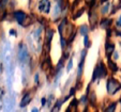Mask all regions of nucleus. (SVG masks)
<instances>
[{"label": "nucleus", "instance_id": "obj_1", "mask_svg": "<svg viewBox=\"0 0 121 112\" xmlns=\"http://www.w3.org/2000/svg\"><path fill=\"white\" fill-rule=\"evenodd\" d=\"M105 76H106V67L103 62H100L96 65L95 68H94L93 76H92V81H95V79L103 78V77H105Z\"/></svg>", "mask_w": 121, "mask_h": 112}, {"label": "nucleus", "instance_id": "obj_2", "mask_svg": "<svg viewBox=\"0 0 121 112\" xmlns=\"http://www.w3.org/2000/svg\"><path fill=\"white\" fill-rule=\"evenodd\" d=\"M28 48L25 44L21 43L18 47V60L21 63H25L28 60Z\"/></svg>", "mask_w": 121, "mask_h": 112}, {"label": "nucleus", "instance_id": "obj_3", "mask_svg": "<svg viewBox=\"0 0 121 112\" xmlns=\"http://www.w3.org/2000/svg\"><path fill=\"white\" fill-rule=\"evenodd\" d=\"M120 89V84L116 79H109L107 82V91L109 94L116 93L118 90Z\"/></svg>", "mask_w": 121, "mask_h": 112}, {"label": "nucleus", "instance_id": "obj_4", "mask_svg": "<svg viewBox=\"0 0 121 112\" xmlns=\"http://www.w3.org/2000/svg\"><path fill=\"white\" fill-rule=\"evenodd\" d=\"M39 10L44 13H49V10H50V2L48 0H41L39 3Z\"/></svg>", "mask_w": 121, "mask_h": 112}, {"label": "nucleus", "instance_id": "obj_5", "mask_svg": "<svg viewBox=\"0 0 121 112\" xmlns=\"http://www.w3.org/2000/svg\"><path fill=\"white\" fill-rule=\"evenodd\" d=\"M14 17H15L16 21H17L18 24H21V25H24V20L27 19V15L22 11L15 12V13H14Z\"/></svg>", "mask_w": 121, "mask_h": 112}, {"label": "nucleus", "instance_id": "obj_6", "mask_svg": "<svg viewBox=\"0 0 121 112\" xmlns=\"http://www.w3.org/2000/svg\"><path fill=\"white\" fill-rule=\"evenodd\" d=\"M30 100H31V95H30L29 93L25 94V96L23 97V99H22V101H21V107L24 108L25 106H27L28 104L30 103Z\"/></svg>", "mask_w": 121, "mask_h": 112}, {"label": "nucleus", "instance_id": "obj_7", "mask_svg": "<svg viewBox=\"0 0 121 112\" xmlns=\"http://www.w3.org/2000/svg\"><path fill=\"white\" fill-rule=\"evenodd\" d=\"M105 47H106V52H107V56L109 57V56L112 53V51H114L115 45L114 44H112V43H106Z\"/></svg>", "mask_w": 121, "mask_h": 112}, {"label": "nucleus", "instance_id": "obj_8", "mask_svg": "<svg viewBox=\"0 0 121 112\" xmlns=\"http://www.w3.org/2000/svg\"><path fill=\"white\" fill-rule=\"evenodd\" d=\"M53 35H54V31L52 29H47L46 30V40H47V43H48V46H49V43L53 39Z\"/></svg>", "mask_w": 121, "mask_h": 112}, {"label": "nucleus", "instance_id": "obj_9", "mask_svg": "<svg viewBox=\"0 0 121 112\" xmlns=\"http://www.w3.org/2000/svg\"><path fill=\"white\" fill-rule=\"evenodd\" d=\"M84 63H85V59H80V63L78 65V72H77V77L79 78L82 74V66H84Z\"/></svg>", "mask_w": 121, "mask_h": 112}, {"label": "nucleus", "instance_id": "obj_10", "mask_svg": "<svg viewBox=\"0 0 121 112\" xmlns=\"http://www.w3.org/2000/svg\"><path fill=\"white\" fill-rule=\"evenodd\" d=\"M41 28H38L35 31H34V40H37L38 41V43H40V37H41Z\"/></svg>", "mask_w": 121, "mask_h": 112}, {"label": "nucleus", "instance_id": "obj_11", "mask_svg": "<svg viewBox=\"0 0 121 112\" xmlns=\"http://www.w3.org/2000/svg\"><path fill=\"white\" fill-rule=\"evenodd\" d=\"M88 31H89V29H88V27L87 26H82L80 27V29H79V33L82 35H87V33H88Z\"/></svg>", "mask_w": 121, "mask_h": 112}, {"label": "nucleus", "instance_id": "obj_12", "mask_svg": "<svg viewBox=\"0 0 121 112\" xmlns=\"http://www.w3.org/2000/svg\"><path fill=\"white\" fill-rule=\"evenodd\" d=\"M60 12H61V10H60L59 4L55 5V8H54V12H53V16H54V17H57V16L59 15Z\"/></svg>", "mask_w": 121, "mask_h": 112}, {"label": "nucleus", "instance_id": "obj_13", "mask_svg": "<svg viewBox=\"0 0 121 112\" xmlns=\"http://www.w3.org/2000/svg\"><path fill=\"white\" fill-rule=\"evenodd\" d=\"M108 9H109V3L108 2H106L105 4L102 7V9H101V12H102L103 14H107V12H108Z\"/></svg>", "mask_w": 121, "mask_h": 112}, {"label": "nucleus", "instance_id": "obj_14", "mask_svg": "<svg viewBox=\"0 0 121 112\" xmlns=\"http://www.w3.org/2000/svg\"><path fill=\"white\" fill-rule=\"evenodd\" d=\"M115 109H116V103H112L109 107L106 108V110L104 112H115Z\"/></svg>", "mask_w": 121, "mask_h": 112}, {"label": "nucleus", "instance_id": "obj_15", "mask_svg": "<svg viewBox=\"0 0 121 112\" xmlns=\"http://www.w3.org/2000/svg\"><path fill=\"white\" fill-rule=\"evenodd\" d=\"M109 24H110V19H104V20H102V23H101V27L107 28L108 26H109Z\"/></svg>", "mask_w": 121, "mask_h": 112}, {"label": "nucleus", "instance_id": "obj_16", "mask_svg": "<svg viewBox=\"0 0 121 112\" xmlns=\"http://www.w3.org/2000/svg\"><path fill=\"white\" fill-rule=\"evenodd\" d=\"M9 0H0V10H3L5 8V5L8 4Z\"/></svg>", "mask_w": 121, "mask_h": 112}, {"label": "nucleus", "instance_id": "obj_17", "mask_svg": "<svg viewBox=\"0 0 121 112\" xmlns=\"http://www.w3.org/2000/svg\"><path fill=\"white\" fill-rule=\"evenodd\" d=\"M109 66H110V68H112V71H114V72H116L117 69H118V67H117V65L114 63V62H112V61H110V60H109Z\"/></svg>", "mask_w": 121, "mask_h": 112}, {"label": "nucleus", "instance_id": "obj_18", "mask_svg": "<svg viewBox=\"0 0 121 112\" xmlns=\"http://www.w3.org/2000/svg\"><path fill=\"white\" fill-rule=\"evenodd\" d=\"M84 43H85V46L86 47H89L90 44H89V39H88V35H85L84 37Z\"/></svg>", "mask_w": 121, "mask_h": 112}, {"label": "nucleus", "instance_id": "obj_19", "mask_svg": "<svg viewBox=\"0 0 121 112\" xmlns=\"http://www.w3.org/2000/svg\"><path fill=\"white\" fill-rule=\"evenodd\" d=\"M72 67H73V61H72V59H70V61H69V63H68V72H70L72 69Z\"/></svg>", "mask_w": 121, "mask_h": 112}, {"label": "nucleus", "instance_id": "obj_20", "mask_svg": "<svg viewBox=\"0 0 121 112\" xmlns=\"http://www.w3.org/2000/svg\"><path fill=\"white\" fill-rule=\"evenodd\" d=\"M60 43H61V47L62 48L65 47V40H64V37L60 36Z\"/></svg>", "mask_w": 121, "mask_h": 112}, {"label": "nucleus", "instance_id": "obj_21", "mask_svg": "<svg viewBox=\"0 0 121 112\" xmlns=\"http://www.w3.org/2000/svg\"><path fill=\"white\" fill-rule=\"evenodd\" d=\"M90 101H91V104L95 103V95H94V94H91V95H90Z\"/></svg>", "mask_w": 121, "mask_h": 112}, {"label": "nucleus", "instance_id": "obj_22", "mask_svg": "<svg viewBox=\"0 0 121 112\" xmlns=\"http://www.w3.org/2000/svg\"><path fill=\"white\" fill-rule=\"evenodd\" d=\"M82 13H84V10H80V12H79V13H77V14H75V15H74V19H76V18H77V17H79V16L82 15Z\"/></svg>", "mask_w": 121, "mask_h": 112}, {"label": "nucleus", "instance_id": "obj_23", "mask_svg": "<svg viewBox=\"0 0 121 112\" xmlns=\"http://www.w3.org/2000/svg\"><path fill=\"white\" fill-rule=\"evenodd\" d=\"M9 33H10V34H11V35H13V36H15V35H16V31H15V30H13V29H11V30H10V32H9Z\"/></svg>", "mask_w": 121, "mask_h": 112}, {"label": "nucleus", "instance_id": "obj_24", "mask_svg": "<svg viewBox=\"0 0 121 112\" xmlns=\"http://www.w3.org/2000/svg\"><path fill=\"white\" fill-rule=\"evenodd\" d=\"M34 81H35V83H39V75L38 74H35V76H34Z\"/></svg>", "mask_w": 121, "mask_h": 112}, {"label": "nucleus", "instance_id": "obj_25", "mask_svg": "<svg viewBox=\"0 0 121 112\" xmlns=\"http://www.w3.org/2000/svg\"><path fill=\"white\" fill-rule=\"evenodd\" d=\"M117 27H121V16L119 17L118 21H117Z\"/></svg>", "mask_w": 121, "mask_h": 112}, {"label": "nucleus", "instance_id": "obj_26", "mask_svg": "<svg viewBox=\"0 0 121 112\" xmlns=\"http://www.w3.org/2000/svg\"><path fill=\"white\" fill-rule=\"evenodd\" d=\"M118 57H119L118 52H117V51H114V59H115V60H117V59H118Z\"/></svg>", "mask_w": 121, "mask_h": 112}, {"label": "nucleus", "instance_id": "obj_27", "mask_svg": "<svg viewBox=\"0 0 121 112\" xmlns=\"http://www.w3.org/2000/svg\"><path fill=\"white\" fill-rule=\"evenodd\" d=\"M45 105H46V99L45 98H42V106L44 107Z\"/></svg>", "mask_w": 121, "mask_h": 112}, {"label": "nucleus", "instance_id": "obj_28", "mask_svg": "<svg viewBox=\"0 0 121 112\" xmlns=\"http://www.w3.org/2000/svg\"><path fill=\"white\" fill-rule=\"evenodd\" d=\"M31 112H39V109H38V108H33Z\"/></svg>", "mask_w": 121, "mask_h": 112}, {"label": "nucleus", "instance_id": "obj_29", "mask_svg": "<svg viewBox=\"0 0 121 112\" xmlns=\"http://www.w3.org/2000/svg\"><path fill=\"white\" fill-rule=\"evenodd\" d=\"M58 110H59V107H57V106H56V107H55V109H54V111H53V112H58Z\"/></svg>", "mask_w": 121, "mask_h": 112}, {"label": "nucleus", "instance_id": "obj_30", "mask_svg": "<svg viewBox=\"0 0 121 112\" xmlns=\"http://www.w3.org/2000/svg\"><path fill=\"white\" fill-rule=\"evenodd\" d=\"M56 1H57L58 3H61V2H62V0H56Z\"/></svg>", "mask_w": 121, "mask_h": 112}, {"label": "nucleus", "instance_id": "obj_31", "mask_svg": "<svg viewBox=\"0 0 121 112\" xmlns=\"http://www.w3.org/2000/svg\"><path fill=\"white\" fill-rule=\"evenodd\" d=\"M102 1H103V2H104V1H107V0H102Z\"/></svg>", "mask_w": 121, "mask_h": 112}, {"label": "nucleus", "instance_id": "obj_32", "mask_svg": "<svg viewBox=\"0 0 121 112\" xmlns=\"http://www.w3.org/2000/svg\"><path fill=\"white\" fill-rule=\"evenodd\" d=\"M0 71H1V67H0Z\"/></svg>", "mask_w": 121, "mask_h": 112}]
</instances>
